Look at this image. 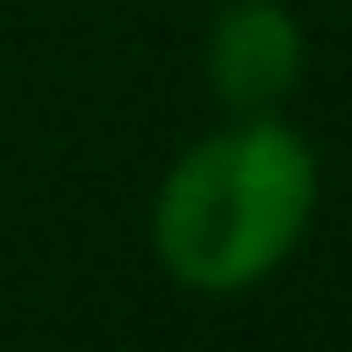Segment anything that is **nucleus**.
<instances>
[{
  "label": "nucleus",
  "mask_w": 352,
  "mask_h": 352,
  "mask_svg": "<svg viewBox=\"0 0 352 352\" xmlns=\"http://www.w3.org/2000/svg\"><path fill=\"white\" fill-rule=\"evenodd\" d=\"M324 201V158L280 116H230L195 137L151 195V259L187 295H245L302 252Z\"/></svg>",
  "instance_id": "nucleus-1"
},
{
  "label": "nucleus",
  "mask_w": 352,
  "mask_h": 352,
  "mask_svg": "<svg viewBox=\"0 0 352 352\" xmlns=\"http://www.w3.org/2000/svg\"><path fill=\"white\" fill-rule=\"evenodd\" d=\"M201 72L223 116H274L309 79V36L287 0H216L209 36H201Z\"/></svg>",
  "instance_id": "nucleus-2"
}]
</instances>
